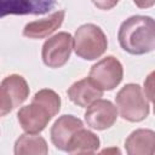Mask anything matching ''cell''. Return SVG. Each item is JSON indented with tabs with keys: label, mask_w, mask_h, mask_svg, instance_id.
<instances>
[{
	"label": "cell",
	"mask_w": 155,
	"mask_h": 155,
	"mask_svg": "<svg viewBox=\"0 0 155 155\" xmlns=\"http://www.w3.org/2000/svg\"><path fill=\"white\" fill-rule=\"evenodd\" d=\"M153 76L154 73H150L148 79L144 81V94L149 102H153Z\"/></svg>",
	"instance_id": "obj_19"
},
{
	"label": "cell",
	"mask_w": 155,
	"mask_h": 155,
	"mask_svg": "<svg viewBox=\"0 0 155 155\" xmlns=\"http://www.w3.org/2000/svg\"><path fill=\"white\" fill-rule=\"evenodd\" d=\"M99 143L97 134L81 127L70 137L65 151L69 154H93L98 150Z\"/></svg>",
	"instance_id": "obj_13"
},
{
	"label": "cell",
	"mask_w": 155,
	"mask_h": 155,
	"mask_svg": "<svg viewBox=\"0 0 155 155\" xmlns=\"http://www.w3.org/2000/svg\"><path fill=\"white\" fill-rule=\"evenodd\" d=\"M56 6V0H0V18L8 15H44Z\"/></svg>",
	"instance_id": "obj_8"
},
{
	"label": "cell",
	"mask_w": 155,
	"mask_h": 155,
	"mask_svg": "<svg viewBox=\"0 0 155 155\" xmlns=\"http://www.w3.org/2000/svg\"><path fill=\"white\" fill-rule=\"evenodd\" d=\"M108 151H116V153H120L119 149H105V150H102V153H108Z\"/></svg>",
	"instance_id": "obj_21"
},
{
	"label": "cell",
	"mask_w": 155,
	"mask_h": 155,
	"mask_svg": "<svg viewBox=\"0 0 155 155\" xmlns=\"http://www.w3.org/2000/svg\"><path fill=\"white\" fill-rule=\"evenodd\" d=\"M91 1L97 8L107 11V10H111L113 7H115L120 0H91Z\"/></svg>",
	"instance_id": "obj_18"
},
{
	"label": "cell",
	"mask_w": 155,
	"mask_h": 155,
	"mask_svg": "<svg viewBox=\"0 0 155 155\" xmlns=\"http://www.w3.org/2000/svg\"><path fill=\"white\" fill-rule=\"evenodd\" d=\"M125 149L130 155H153L155 153V132L147 128L133 131L125 140Z\"/></svg>",
	"instance_id": "obj_12"
},
{
	"label": "cell",
	"mask_w": 155,
	"mask_h": 155,
	"mask_svg": "<svg viewBox=\"0 0 155 155\" xmlns=\"http://www.w3.org/2000/svg\"><path fill=\"white\" fill-rule=\"evenodd\" d=\"M12 109H13V104H12L10 96L0 86V117L10 114L12 111Z\"/></svg>",
	"instance_id": "obj_17"
},
{
	"label": "cell",
	"mask_w": 155,
	"mask_h": 155,
	"mask_svg": "<svg viewBox=\"0 0 155 155\" xmlns=\"http://www.w3.org/2000/svg\"><path fill=\"white\" fill-rule=\"evenodd\" d=\"M52 119V115L48 113V110L42 107L40 103L31 101L30 104L22 107L17 113V120L21 125V127L27 133H40L50 120Z\"/></svg>",
	"instance_id": "obj_7"
},
{
	"label": "cell",
	"mask_w": 155,
	"mask_h": 155,
	"mask_svg": "<svg viewBox=\"0 0 155 155\" xmlns=\"http://www.w3.org/2000/svg\"><path fill=\"white\" fill-rule=\"evenodd\" d=\"M33 101L38 102L42 107H45L48 110V113L52 115V117L56 116L58 114V111L61 110V97L53 90L42 88V90L38 91L34 94Z\"/></svg>",
	"instance_id": "obj_16"
},
{
	"label": "cell",
	"mask_w": 155,
	"mask_h": 155,
	"mask_svg": "<svg viewBox=\"0 0 155 155\" xmlns=\"http://www.w3.org/2000/svg\"><path fill=\"white\" fill-rule=\"evenodd\" d=\"M68 98L78 107L87 108L103 96V91L90 79L84 78L75 81L67 91Z\"/></svg>",
	"instance_id": "obj_10"
},
{
	"label": "cell",
	"mask_w": 155,
	"mask_h": 155,
	"mask_svg": "<svg viewBox=\"0 0 155 155\" xmlns=\"http://www.w3.org/2000/svg\"><path fill=\"white\" fill-rule=\"evenodd\" d=\"M13 153L16 155H46L48 153V147L45 138L38 133H24L15 142Z\"/></svg>",
	"instance_id": "obj_14"
},
{
	"label": "cell",
	"mask_w": 155,
	"mask_h": 155,
	"mask_svg": "<svg viewBox=\"0 0 155 155\" xmlns=\"http://www.w3.org/2000/svg\"><path fill=\"white\" fill-rule=\"evenodd\" d=\"M81 127H84V122L79 117L74 115L59 116L51 127V140L53 145L57 149L65 151L70 137Z\"/></svg>",
	"instance_id": "obj_9"
},
{
	"label": "cell",
	"mask_w": 155,
	"mask_h": 155,
	"mask_svg": "<svg viewBox=\"0 0 155 155\" xmlns=\"http://www.w3.org/2000/svg\"><path fill=\"white\" fill-rule=\"evenodd\" d=\"M1 87L10 96L13 108L19 107L29 97L28 82L23 76L18 74H12V75L6 76L1 82Z\"/></svg>",
	"instance_id": "obj_15"
},
{
	"label": "cell",
	"mask_w": 155,
	"mask_h": 155,
	"mask_svg": "<svg viewBox=\"0 0 155 155\" xmlns=\"http://www.w3.org/2000/svg\"><path fill=\"white\" fill-rule=\"evenodd\" d=\"M121 48L130 54L139 56L155 48V22L149 16H131L124 21L117 31Z\"/></svg>",
	"instance_id": "obj_1"
},
{
	"label": "cell",
	"mask_w": 155,
	"mask_h": 155,
	"mask_svg": "<svg viewBox=\"0 0 155 155\" xmlns=\"http://www.w3.org/2000/svg\"><path fill=\"white\" fill-rule=\"evenodd\" d=\"M133 2L139 8H149V7L154 6L155 0H133Z\"/></svg>",
	"instance_id": "obj_20"
},
{
	"label": "cell",
	"mask_w": 155,
	"mask_h": 155,
	"mask_svg": "<svg viewBox=\"0 0 155 155\" xmlns=\"http://www.w3.org/2000/svg\"><path fill=\"white\" fill-rule=\"evenodd\" d=\"M115 103L120 116L130 122L143 121L150 111L149 101L138 84L125 85L116 93Z\"/></svg>",
	"instance_id": "obj_2"
},
{
	"label": "cell",
	"mask_w": 155,
	"mask_h": 155,
	"mask_svg": "<svg viewBox=\"0 0 155 155\" xmlns=\"http://www.w3.org/2000/svg\"><path fill=\"white\" fill-rule=\"evenodd\" d=\"M124 76L122 64L114 56H107L93 64L88 78L102 90L111 91L121 82Z\"/></svg>",
	"instance_id": "obj_5"
},
{
	"label": "cell",
	"mask_w": 155,
	"mask_h": 155,
	"mask_svg": "<svg viewBox=\"0 0 155 155\" xmlns=\"http://www.w3.org/2000/svg\"><path fill=\"white\" fill-rule=\"evenodd\" d=\"M65 17V11L59 10L53 12L47 18L30 22L25 24L23 29V35L29 39H44L56 31L63 23Z\"/></svg>",
	"instance_id": "obj_11"
},
{
	"label": "cell",
	"mask_w": 155,
	"mask_h": 155,
	"mask_svg": "<svg viewBox=\"0 0 155 155\" xmlns=\"http://www.w3.org/2000/svg\"><path fill=\"white\" fill-rule=\"evenodd\" d=\"M73 48L82 59L93 61L99 58L108 48V39L101 27L93 23L80 25L73 36Z\"/></svg>",
	"instance_id": "obj_3"
},
{
	"label": "cell",
	"mask_w": 155,
	"mask_h": 155,
	"mask_svg": "<svg viewBox=\"0 0 155 155\" xmlns=\"http://www.w3.org/2000/svg\"><path fill=\"white\" fill-rule=\"evenodd\" d=\"M117 119V109L108 99H97L87 107L85 111V121L93 130L103 131L110 128Z\"/></svg>",
	"instance_id": "obj_6"
},
{
	"label": "cell",
	"mask_w": 155,
	"mask_h": 155,
	"mask_svg": "<svg viewBox=\"0 0 155 155\" xmlns=\"http://www.w3.org/2000/svg\"><path fill=\"white\" fill-rule=\"evenodd\" d=\"M73 50V36L67 31H61L48 38L41 50L42 62L48 68H61L70 58Z\"/></svg>",
	"instance_id": "obj_4"
}]
</instances>
